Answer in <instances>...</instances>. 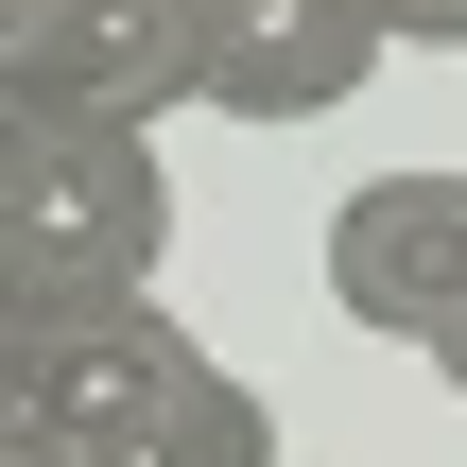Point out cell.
I'll return each instance as SVG.
<instances>
[{
	"mask_svg": "<svg viewBox=\"0 0 467 467\" xmlns=\"http://www.w3.org/2000/svg\"><path fill=\"white\" fill-rule=\"evenodd\" d=\"M173 260V173L139 121H17L0 139V312H139Z\"/></svg>",
	"mask_w": 467,
	"mask_h": 467,
	"instance_id": "obj_1",
	"label": "cell"
},
{
	"mask_svg": "<svg viewBox=\"0 0 467 467\" xmlns=\"http://www.w3.org/2000/svg\"><path fill=\"white\" fill-rule=\"evenodd\" d=\"M208 17L225 0H0V139L17 121H173L208 104Z\"/></svg>",
	"mask_w": 467,
	"mask_h": 467,
	"instance_id": "obj_2",
	"label": "cell"
},
{
	"mask_svg": "<svg viewBox=\"0 0 467 467\" xmlns=\"http://www.w3.org/2000/svg\"><path fill=\"white\" fill-rule=\"evenodd\" d=\"M329 312L381 347H451L467 329V173H364L329 208Z\"/></svg>",
	"mask_w": 467,
	"mask_h": 467,
	"instance_id": "obj_3",
	"label": "cell"
},
{
	"mask_svg": "<svg viewBox=\"0 0 467 467\" xmlns=\"http://www.w3.org/2000/svg\"><path fill=\"white\" fill-rule=\"evenodd\" d=\"M381 0H225L208 17V121H329L381 69Z\"/></svg>",
	"mask_w": 467,
	"mask_h": 467,
	"instance_id": "obj_4",
	"label": "cell"
},
{
	"mask_svg": "<svg viewBox=\"0 0 467 467\" xmlns=\"http://www.w3.org/2000/svg\"><path fill=\"white\" fill-rule=\"evenodd\" d=\"M381 35L399 52H467V0H381Z\"/></svg>",
	"mask_w": 467,
	"mask_h": 467,
	"instance_id": "obj_5",
	"label": "cell"
},
{
	"mask_svg": "<svg viewBox=\"0 0 467 467\" xmlns=\"http://www.w3.org/2000/svg\"><path fill=\"white\" fill-rule=\"evenodd\" d=\"M433 381H451V399H467V329H451V347H433Z\"/></svg>",
	"mask_w": 467,
	"mask_h": 467,
	"instance_id": "obj_6",
	"label": "cell"
},
{
	"mask_svg": "<svg viewBox=\"0 0 467 467\" xmlns=\"http://www.w3.org/2000/svg\"><path fill=\"white\" fill-rule=\"evenodd\" d=\"M0 433H17V416H0Z\"/></svg>",
	"mask_w": 467,
	"mask_h": 467,
	"instance_id": "obj_7",
	"label": "cell"
}]
</instances>
